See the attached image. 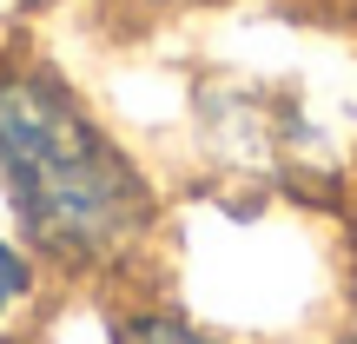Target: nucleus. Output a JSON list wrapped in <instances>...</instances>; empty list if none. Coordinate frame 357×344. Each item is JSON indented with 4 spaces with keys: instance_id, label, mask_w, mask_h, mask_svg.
I'll return each mask as SVG.
<instances>
[{
    "instance_id": "obj_1",
    "label": "nucleus",
    "mask_w": 357,
    "mask_h": 344,
    "mask_svg": "<svg viewBox=\"0 0 357 344\" xmlns=\"http://www.w3.org/2000/svg\"><path fill=\"white\" fill-rule=\"evenodd\" d=\"M0 186L33 252L66 271L132 265L159 225L146 172L47 66H0Z\"/></svg>"
},
{
    "instance_id": "obj_2",
    "label": "nucleus",
    "mask_w": 357,
    "mask_h": 344,
    "mask_svg": "<svg viewBox=\"0 0 357 344\" xmlns=\"http://www.w3.org/2000/svg\"><path fill=\"white\" fill-rule=\"evenodd\" d=\"M113 344H225V338L199 331V324L178 318V311H132V318H119Z\"/></svg>"
},
{
    "instance_id": "obj_3",
    "label": "nucleus",
    "mask_w": 357,
    "mask_h": 344,
    "mask_svg": "<svg viewBox=\"0 0 357 344\" xmlns=\"http://www.w3.org/2000/svg\"><path fill=\"white\" fill-rule=\"evenodd\" d=\"M33 285H40V271H33V258L20 252L13 239H0V324L13 318V311L33 298Z\"/></svg>"
},
{
    "instance_id": "obj_4",
    "label": "nucleus",
    "mask_w": 357,
    "mask_h": 344,
    "mask_svg": "<svg viewBox=\"0 0 357 344\" xmlns=\"http://www.w3.org/2000/svg\"><path fill=\"white\" fill-rule=\"evenodd\" d=\"M106 13H126V20H166V13H192L205 0H100Z\"/></svg>"
}]
</instances>
